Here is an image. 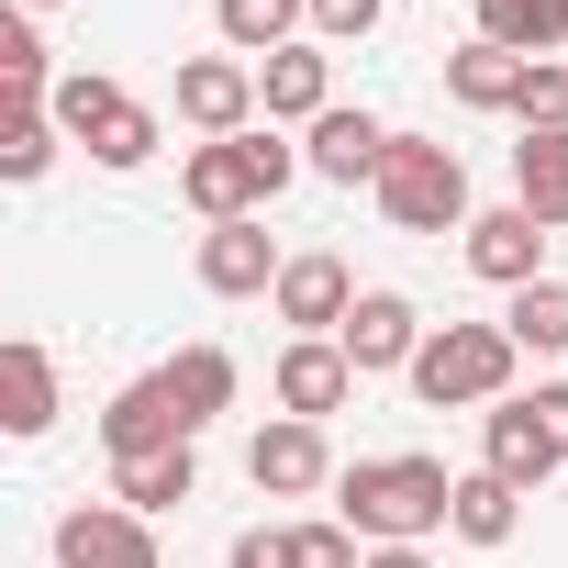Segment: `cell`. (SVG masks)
Returning <instances> with one entry per match:
<instances>
[{
  "instance_id": "cell-1",
  "label": "cell",
  "mask_w": 568,
  "mask_h": 568,
  "mask_svg": "<svg viewBox=\"0 0 568 568\" xmlns=\"http://www.w3.org/2000/svg\"><path fill=\"white\" fill-rule=\"evenodd\" d=\"M457 513V468L446 457H357L335 468V524H357L368 546H424Z\"/></svg>"
},
{
  "instance_id": "cell-2",
  "label": "cell",
  "mask_w": 568,
  "mask_h": 568,
  "mask_svg": "<svg viewBox=\"0 0 568 568\" xmlns=\"http://www.w3.org/2000/svg\"><path fill=\"white\" fill-rule=\"evenodd\" d=\"M291 179H302V145H278V123H245V134H223V145H190L179 201H190L201 223H245V212H267Z\"/></svg>"
},
{
  "instance_id": "cell-3",
  "label": "cell",
  "mask_w": 568,
  "mask_h": 568,
  "mask_svg": "<svg viewBox=\"0 0 568 568\" xmlns=\"http://www.w3.org/2000/svg\"><path fill=\"white\" fill-rule=\"evenodd\" d=\"M513 368H524V346H513L501 324H435L424 357H413V402H435V413H490V402H513Z\"/></svg>"
},
{
  "instance_id": "cell-4",
  "label": "cell",
  "mask_w": 568,
  "mask_h": 568,
  "mask_svg": "<svg viewBox=\"0 0 568 568\" xmlns=\"http://www.w3.org/2000/svg\"><path fill=\"white\" fill-rule=\"evenodd\" d=\"M479 468H501L524 501L568 468V379H546V390H513V402H490L479 413Z\"/></svg>"
},
{
  "instance_id": "cell-5",
  "label": "cell",
  "mask_w": 568,
  "mask_h": 568,
  "mask_svg": "<svg viewBox=\"0 0 568 568\" xmlns=\"http://www.w3.org/2000/svg\"><path fill=\"white\" fill-rule=\"evenodd\" d=\"M45 112H57V134H68V145H90L101 168H145V156H156V112H145L123 79H101V68H68Z\"/></svg>"
},
{
  "instance_id": "cell-6",
  "label": "cell",
  "mask_w": 568,
  "mask_h": 568,
  "mask_svg": "<svg viewBox=\"0 0 568 568\" xmlns=\"http://www.w3.org/2000/svg\"><path fill=\"white\" fill-rule=\"evenodd\" d=\"M379 212H390L402 234H468V168H457V145H435V134H390Z\"/></svg>"
},
{
  "instance_id": "cell-7",
  "label": "cell",
  "mask_w": 568,
  "mask_h": 568,
  "mask_svg": "<svg viewBox=\"0 0 568 568\" xmlns=\"http://www.w3.org/2000/svg\"><path fill=\"white\" fill-rule=\"evenodd\" d=\"M57 568H156V524L123 501H68L57 513Z\"/></svg>"
},
{
  "instance_id": "cell-8",
  "label": "cell",
  "mask_w": 568,
  "mask_h": 568,
  "mask_svg": "<svg viewBox=\"0 0 568 568\" xmlns=\"http://www.w3.org/2000/svg\"><path fill=\"white\" fill-rule=\"evenodd\" d=\"M245 479H256L267 501H302V490H335V446H324V424H302V413L256 424V446H245Z\"/></svg>"
},
{
  "instance_id": "cell-9",
  "label": "cell",
  "mask_w": 568,
  "mask_h": 568,
  "mask_svg": "<svg viewBox=\"0 0 568 568\" xmlns=\"http://www.w3.org/2000/svg\"><path fill=\"white\" fill-rule=\"evenodd\" d=\"M424 335H435V324H424L402 291H357V313H346V335H335V346H346V368H357V379H379V368H402V379H413Z\"/></svg>"
},
{
  "instance_id": "cell-10",
  "label": "cell",
  "mask_w": 568,
  "mask_h": 568,
  "mask_svg": "<svg viewBox=\"0 0 568 568\" xmlns=\"http://www.w3.org/2000/svg\"><path fill=\"white\" fill-rule=\"evenodd\" d=\"M179 123H190L201 145L245 134V123H256V68H245V57H190V68H179Z\"/></svg>"
},
{
  "instance_id": "cell-11",
  "label": "cell",
  "mask_w": 568,
  "mask_h": 568,
  "mask_svg": "<svg viewBox=\"0 0 568 568\" xmlns=\"http://www.w3.org/2000/svg\"><path fill=\"white\" fill-rule=\"evenodd\" d=\"M302 168H313V179H335V190H379V168H390V123L335 101V112L302 134Z\"/></svg>"
},
{
  "instance_id": "cell-12",
  "label": "cell",
  "mask_w": 568,
  "mask_h": 568,
  "mask_svg": "<svg viewBox=\"0 0 568 568\" xmlns=\"http://www.w3.org/2000/svg\"><path fill=\"white\" fill-rule=\"evenodd\" d=\"M156 446H201L179 424V402H168V368H145V379H123L101 402V457H156Z\"/></svg>"
},
{
  "instance_id": "cell-13",
  "label": "cell",
  "mask_w": 568,
  "mask_h": 568,
  "mask_svg": "<svg viewBox=\"0 0 568 568\" xmlns=\"http://www.w3.org/2000/svg\"><path fill=\"white\" fill-rule=\"evenodd\" d=\"M278 267H291V256H278V234H267L256 212L201 234V291H212V302H256V291H278Z\"/></svg>"
},
{
  "instance_id": "cell-14",
  "label": "cell",
  "mask_w": 568,
  "mask_h": 568,
  "mask_svg": "<svg viewBox=\"0 0 568 568\" xmlns=\"http://www.w3.org/2000/svg\"><path fill=\"white\" fill-rule=\"evenodd\" d=\"M468 267L490 278V291H535V278H546V223H535L524 201L468 212Z\"/></svg>"
},
{
  "instance_id": "cell-15",
  "label": "cell",
  "mask_w": 568,
  "mask_h": 568,
  "mask_svg": "<svg viewBox=\"0 0 568 568\" xmlns=\"http://www.w3.org/2000/svg\"><path fill=\"white\" fill-rule=\"evenodd\" d=\"M278 324H291V335H346V313H357V278H346V256H291V267H278Z\"/></svg>"
},
{
  "instance_id": "cell-16",
  "label": "cell",
  "mask_w": 568,
  "mask_h": 568,
  "mask_svg": "<svg viewBox=\"0 0 568 568\" xmlns=\"http://www.w3.org/2000/svg\"><path fill=\"white\" fill-rule=\"evenodd\" d=\"M346 390H357V368H346L335 335H291V346H278V413L324 424V413H346Z\"/></svg>"
},
{
  "instance_id": "cell-17",
  "label": "cell",
  "mask_w": 568,
  "mask_h": 568,
  "mask_svg": "<svg viewBox=\"0 0 568 568\" xmlns=\"http://www.w3.org/2000/svg\"><path fill=\"white\" fill-rule=\"evenodd\" d=\"M256 112H267V123H302V134H313V123L335 112V68H324V45H278V57L256 68Z\"/></svg>"
},
{
  "instance_id": "cell-18",
  "label": "cell",
  "mask_w": 568,
  "mask_h": 568,
  "mask_svg": "<svg viewBox=\"0 0 568 568\" xmlns=\"http://www.w3.org/2000/svg\"><path fill=\"white\" fill-rule=\"evenodd\" d=\"M524 79H535V57H513V45H457L446 57V90H457V112H524Z\"/></svg>"
},
{
  "instance_id": "cell-19",
  "label": "cell",
  "mask_w": 568,
  "mask_h": 568,
  "mask_svg": "<svg viewBox=\"0 0 568 568\" xmlns=\"http://www.w3.org/2000/svg\"><path fill=\"white\" fill-rule=\"evenodd\" d=\"M190 490H201V446H156V457H112V501H123V513H145V524H156V513H179Z\"/></svg>"
},
{
  "instance_id": "cell-20",
  "label": "cell",
  "mask_w": 568,
  "mask_h": 568,
  "mask_svg": "<svg viewBox=\"0 0 568 568\" xmlns=\"http://www.w3.org/2000/svg\"><path fill=\"white\" fill-rule=\"evenodd\" d=\"M0 424H12L23 446L57 424V357H45L34 335H12V346H0Z\"/></svg>"
},
{
  "instance_id": "cell-21",
  "label": "cell",
  "mask_w": 568,
  "mask_h": 568,
  "mask_svg": "<svg viewBox=\"0 0 568 568\" xmlns=\"http://www.w3.org/2000/svg\"><path fill=\"white\" fill-rule=\"evenodd\" d=\"M212 23H223V57H278V45H302L313 23V0H212Z\"/></svg>"
},
{
  "instance_id": "cell-22",
  "label": "cell",
  "mask_w": 568,
  "mask_h": 568,
  "mask_svg": "<svg viewBox=\"0 0 568 568\" xmlns=\"http://www.w3.org/2000/svg\"><path fill=\"white\" fill-rule=\"evenodd\" d=\"M513 524H524V490H513L501 468H468V479H457L446 535H457V546H513Z\"/></svg>"
},
{
  "instance_id": "cell-23",
  "label": "cell",
  "mask_w": 568,
  "mask_h": 568,
  "mask_svg": "<svg viewBox=\"0 0 568 568\" xmlns=\"http://www.w3.org/2000/svg\"><path fill=\"white\" fill-rule=\"evenodd\" d=\"M479 45H513V57H568V0H479Z\"/></svg>"
},
{
  "instance_id": "cell-24",
  "label": "cell",
  "mask_w": 568,
  "mask_h": 568,
  "mask_svg": "<svg viewBox=\"0 0 568 568\" xmlns=\"http://www.w3.org/2000/svg\"><path fill=\"white\" fill-rule=\"evenodd\" d=\"M168 402H179V424L201 435L212 413H234V357H223V346H179V357H168Z\"/></svg>"
},
{
  "instance_id": "cell-25",
  "label": "cell",
  "mask_w": 568,
  "mask_h": 568,
  "mask_svg": "<svg viewBox=\"0 0 568 568\" xmlns=\"http://www.w3.org/2000/svg\"><path fill=\"white\" fill-rule=\"evenodd\" d=\"M513 201H524L546 234L568 223V134H524V145H513Z\"/></svg>"
},
{
  "instance_id": "cell-26",
  "label": "cell",
  "mask_w": 568,
  "mask_h": 568,
  "mask_svg": "<svg viewBox=\"0 0 568 568\" xmlns=\"http://www.w3.org/2000/svg\"><path fill=\"white\" fill-rule=\"evenodd\" d=\"M0 90H12V112L57 101V68H45V34H34V12H0Z\"/></svg>"
},
{
  "instance_id": "cell-27",
  "label": "cell",
  "mask_w": 568,
  "mask_h": 568,
  "mask_svg": "<svg viewBox=\"0 0 568 568\" xmlns=\"http://www.w3.org/2000/svg\"><path fill=\"white\" fill-rule=\"evenodd\" d=\"M501 335H513L524 357H568V278H535V291H513Z\"/></svg>"
},
{
  "instance_id": "cell-28",
  "label": "cell",
  "mask_w": 568,
  "mask_h": 568,
  "mask_svg": "<svg viewBox=\"0 0 568 568\" xmlns=\"http://www.w3.org/2000/svg\"><path fill=\"white\" fill-rule=\"evenodd\" d=\"M57 145H68V134H57V112H45V101H34V112H12V123H0V179L34 190V179L57 168Z\"/></svg>"
},
{
  "instance_id": "cell-29",
  "label": "cell",
  "mask_w": 568,
  "mask_h": 568,
  "mask_svg": "<svg viewBox=\"0 0 568 568\" xmlns=\"http://www.w3.org/2000/svg\"><path fill=\"white\" fill-rule=\"evenodd\" d=\"M524 134H568V57H535V79H524V112H513Z\"/></svg>"
},
{
  "instance_id": "cell-30",
  "label": "cell",
  "mask_w": 568,
  "mask_h": 568,
  "mask_svg": "<svg viewBox=\"0 0 568 568\" xmlns=\"http://www.w3.org/2000/svg\"><path fill=\"white\" fill-rule=\"evenodd\" d=\"M302 535V568H368V535L357 524H291Z\"/></svg>"
},
{
  "instance_id": "cell-31",
  "label": "cell",
  "mask_w": 568,
  "mask_h": 568,
  "mask_svg": "<svg viewBox=\"0 0 568 568\" xmlns=\"http://www.w3.org/2000/svg\"><path fill=\"white\" fill-rule=\"evenodd\" d=\"M223 568H302V535H291V524H245Z\"/></svg>"
},
{
  "instance_id": "cell-32",
  "label": "cell",
  "mask_w": 568,
  "mask_h": 568,
  "mask_svg": "<svg viewBox=\"0 0 568 568\" xmlns=\"http://www.w3.org/2000/svg\"><path fill=\"white\" fill-rule=\"evenodd\" d=\"M379 12H390V0H313V34L324 45H357V34H379Z\"/></svg>"
},
{
  "instance_id": "cell-33",
  "label": "cell",
  "mask_w": 568,
  "mask_h": 568,
  "mask_svg": "<svg viewBox=\"0 0 568 568\" xmlns=\"http://www.w3.org/2000/svg\"><path fill=\"white\" fill-rule=\"evenodd\" d=\"M368 568H435L424 546H368Z\"/></svg>"
},
{
  "instance_id": "cell-34",
  "label": "cell",
  "mask_w": 568,
  "mask_h": 568,
  "mask_svg": "<svg viewBox=\"0 0 568 568\" xmlns=\"http://www.w3.org/2000/svg\"><path fill=\"white\" fill-rule=\"evenodd\" d=\"M12 12H57V0H12Z\"/></svg>"
}]
</instances>
